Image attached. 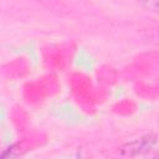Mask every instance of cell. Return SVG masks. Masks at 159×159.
Returning a JSON list of instances; mask_svg holds the SVG:
<instances>
[{"label": "cell", "instance_id": "obj_1", "mask_svg": "<svg viewBox=\"0 0 159 159\" xmlns=\"http://www.w3.org/2000/svg\"><path fill=\"white\" fill-rule=\"evenodd\" d=\"M119 154L130 158H155L158 154V137L155 133H150L128 142L119 148Z\"/></svg>", "mask_w": 159, "mask_h": 159}]
</instances>
